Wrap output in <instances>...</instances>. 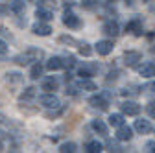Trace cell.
Listing matches in <instances>:
<instances>
[{
    "label": "cell",
    "mask_w": 155,
    "mask_h": 153,
    "mask_svg": "<svg viewBox=\"0 0 155 153\" xmlns=\"http://www.w3.org/2000/svg\"><path fill=\"white\" fill-rule=\"evenodd\" d=\"M39 103L48 107V109H59L61 107V100L57 98L54 92H46L43 96H39Z\"/></svg>",
    "instance_id": "1"
},
{
    "label": "cell",
    "mask_w": 155,
    "mask_h": 153,
    "mask_svg": "<svg viewBox=\"0 0 155 153\" xmlns=\"http://www.w3.org/2000/svg\"><path fill=\"white\" fill-rule=\"evenodd\" d=\"M142 59V54L140 52H137V50H127L126 54H124V63L127 65V67H137V63Z\"/></svg>",
    "instance_id": "2"
},
{
    "label": "cell",
    "mask_w": 155,
    "mask_h": 153,
    "mask_svg": "<svg viewBox=\"0 0 155 153\" xmlns=\"http://www.w3.org/2000/svg\"><path fill=\"white\" fill-rule=\"evenodd\" d=\"M63 24L68 26V28H72V30H76V28L81 26V21H80V17H76L74 13L65 11V15H63Z\"/></svg>",
    "instance_id": "3"
},
{
    "label": "cell",
    "mask_w": 155,
    "mask_h": 153,
    "mask_svg": "<svg viewBox=\"0 0 155 153\" xmlns=\"http://www.w3.org/2000/svg\"><path fill=\"white\" fill-rule=\"evenodd\" d=\"M120 109H122L124 114H127V116H137V114L140 112V105L135 103V102H124L120 105Z\"/></svg>",
    "instance_id": "4"
},
{
    "label": "cell",
    "mask_w": 155,
    "mask_h": 153,
    "mask_svg": "<svg viewBox=\"0 0 155 153\" xmlns=\"http://www.w3.org/2000/svg\"><path fill=\"white\" fill-rule=\"evenodd\" d=\"M126 30L131 31L133 35L140 37V35H142V21H140V18H133V21H129V22L126 24Z\"/></svg>",
    "instance_id": "5"
},
{
    "label": "cell",
    "mask_w": 155,
    "mask_h": 153,
    "mask_svg": "<svg viewBox=\"0 0 155 153\" xmlns=\"http://www.w3.org/2000/svg\"><path fill=\"white\" fill-rule=\"evenodd\" d=\"M89 103H91L94 109H100V111H105V109H107V105H109L107 98H105V96H102V94H98V96H92V98L89 100Z\"/></svg>",
    "instance_id": "6"
},
{
    "label": "cell",
    "mask_w": 155,
    "mask_h": 153,
    "mask_svg": "<svg viewBox=\"0 0 155 153\" xmlns=\"http://www.w3.org/2000/svg\"><path fill=\"white\" fill-rule=\"evenodd\" d=\"M113 48H114V44H113V41H98V44H96V52H98L100 55H109L111 52H113Z\"/></svg>",
    "instance_id": "7"
},
{
    "label": "cell",
    "mask_w": 155,
    "mask_h": 153,
    "mask_svg": "<svg viewBox=\"0 0 155 153\" xmlns=\"http://www.w3.org/2000/svg\"><path fill=\"white\" fill-rule=\"evenodd\" d=\"M31 31H33L35 35H41V37H46V35H50V33H52V28H50V24H45V22H41V21H39L37 24H33Z\"/></svg>",
    "instance_id": "8"
},
{
    "label": "cell",
    "mask_w": 155,
    "mask_h": 153,
    "mask_svg": "<svg viewBox=\"0 0 155 153\" xmlns=\"http://www.w3.org/2000/svg\"><path fill=\"white\" fill-rule=\"evenodd\" d=\"M137 70L142 78H153L155 76V65L153 63H142L140 67H137Z\"/></svg>",
    "instance_id": "9"
},
{
    "label": "cell",
    "mask_w": 155,
    "mask_h": 153,
    "mask_svg": "<svg viewBox=\"0 0 155 153\" xmlns=\"http://www.w3.org/2000/svg\"><path fill=\"white\" fill-rule=\"evenodd\" d=\"M131 137H133V131H131V127H127V125H118V131H116V138L118 140H131Z\"/></svg>",
    "instance_id": "10"
},
{
    "label": "cell",
    "mask_w": 155,
    "mask_h": 153,
    "mask_svg": "<svg viewBox=\"0 0 155 153\" xmlns=\"http://www.w3.org/2000/svg\"><path fill=\"white\" fill-rule=\"evenodd\" d=\"M135 131H137V133H140V135H148V133L151 131V124H150L148 120L140 118V120H137V122H135Z\"/></svg>",
    "instance_id": "11"
},
{
    "label": "cell",
    "mask_w": 155,
    "mask_h": 153,
    "mask_svg": "<svg viewBox=\"0 0 155 153\" xmlns=\"http://www.w3.org/2000/svg\"><path fill=\"white\" fill-rule=\"evenodd\" d=\"M104 33L105 35H111V37H116V35L120 33V28H118V24H116L114 21H107L104 24Z\"/></svg>",
    "instance_id": "12"
},
{
    "label": "cell",
    "mask_w": 155,
    "mask_h": 153,
    "mask_svg": "<svg viewBox=\"0 0 155 153\" xmlns=\"http://www.w3.org/2000/svg\"><path fill=\"white\" fill-rule=\"evenodd\" d=\"M57 87H59V83H57V80L54 78V76H50V78L43 80V90H46V92H54V90H57Z\"/></svg>",
    "instance_id": "13"
},
{
    "label": "cell",
    "mask_w": 155,
    "mask_h": 153,
    "mask_svg": "<svg viewBox=\"0 0 155 153\" xmlns=\"http://www.w3.org/2000/svg\"><path fill=\"white\" fill-rule=\"evenodd\" d=\"M26 55H28L30 61H39V59H43L45 52L39 50V48H28V50H26Z\"/></svg>",
    "instance_id": "14"
},
{
    "label": "cell",
    "mask_w": 155,
    "mask_h": 153,
    "mask_svg": "<svg viewBox=\"0 0 155 153\" xmlns=\"http://www.w3.org/2000/svg\"><path fill=\"white\" fill-rule=\"evenodd\" d=\"M35 87H26L22 92H21V96H18V98H21V102H30V100H33L35 98Z\"/></svg>",
    "instance_id": "15"
},
{
    "label": "cell",
    "mask_w": 155,
    "mask_h": 153,
    "mask_svg": "<svg viewBox=\"0 0 155 153\" xmlns=\"http://www.w3.org/2000/svg\"><path fill=\"white\" fill-rule=\"evenodd\" d=\"M35 17L39 18V21H52V18H54L52 11H50V9H45V8H37Z\"/></svg>",
    "instance_id": "16"
},
{
    "label": "cell",
    "mask_w": 155,
    "mask_h": 153,
    "mask_svg": "<svg viewBox=\"0 0 155 153\" xmlns=\"http://www.w3.org/2000/svg\"><path fill=\"white\" fill-rule=\"evenodd\" d=\"M46 68L48 70H59V68H63V57H52V59H48Z\"/></svg>",
    "instance_id": "17"
},
{
    "label": "cell",
    "mask_w": 155,
    "mask_h": 153,
    "mask_svg": "<svg viewBox=\"0 0 155 153\" xmlns=\"http://www.w3.org/2000/svg\"><path fill=\"white\" fill-rule=\"evenodd\" d=\"M102 148H104V146H102L98 140H91V142L85 146V151H87V153H100Z\"/></svg>",
    "instance_id": "18"
},
{
    "label": "cell",
    "mask_w": 155,
    "mask_h": 153,
    "mask_svg": "<svg viewBox=\"0 0 155 153\" xmlns=\"http://www.w3.org/2000/svg\"><path fill=\"white\" fill-rule=\"evenodd\" d=\"M78 89H81V90H96V83H92L89 78H83L80 83H78Z\"/></svg>",
    "instance_id": "19"
},
{
    "label": "cell",
    "mask_w": 155,
    "mask_h": 153,
    "mask_svg": "<svg viewBox=\"0 0 155 153\" xmlns=\"http://www.w3.org/2000/svg\"><path fill=\"white\" fill-rule=\"evenodd\" d=\"M124 124V116L122 114H118V112H113L111 116H109V125H113V127H118V125H122Z\"/></svg>",
    "instance_id": "20"
},
{
    "label": "cell",
    "mask_w": 155,
    "mask_h": 153,
    "mask_svg": "<svg viewBox=\"0 0 155 153\" xmlns=\"http://www.w3.org/2000/svg\"><path fill=\"white\" fill-rule=\"evenodd\" d=\"M92 129L96 133H100V135H107V125L102 122V120H94L92 122Z\"/></svg>",
    "instance_id": "21"
},
{
    "label": "cell",
    "mask_w": 155,
    "mask_h": 153,
    "mask_svg": "<svg viewBox=\"0 0 155 153\" xmlns=\"http://www.w3.org/2000/svg\"><path fill=\"white\" fill-rule=\"evenodd\" d=\"M41 74H43L41 63H35V65L31 67V70H30V78H31V80H39V78H41Z\"/></svg>",
    "instance_id": "22"
},
{
    "label": "cell",
    "mask_w": 155,
    "mask_h": 153,
    "mask_svg": "<svg viewBox=\"0 0 155 153\" xmlns=\"http://www.w3.org/2000/svg\"><path fill=\"white\" fill-rule=\"evenodd\" d=\"M59 151L61 153H74V151H78V146L74 142H65L59 146Z\"/></svg>",
    "instance_id": "23"
},
{
    "label": "cell",
    "mask_w": 155,
    "mask_h": 153,
    "mask_svg": "<svg viewBox=\"0 0 155 153\" xmlns=\"http://www.w3.org/2000/svg\"><path fill=\"white\" fill-rule=\"evenodd\" d=\"M9 9L15 11V13H22V11H24V2H21V0H13Z\"/></svg>",
    "instance_id": "24"
},
{
    "label": "cell",
    "mask_w": 155,
    "mask_h": 153,
    "mask_svg": "<svg viewBox=\"0 0 155 153\" xmlns=\"http://www.w3.org/2000/svg\"><path fill=\"white\" fill-rule=\"evenodd\" d=\"M80 54L85 55V57H89V55L92 54V50H91V46H89L87 43H81V44H80Z\"/></svg>",
    "instance_id": "25"
},
{
    "label": "cell",
    "mask_w": 155,
    "mask_h": 153,
    "mask_svg": "<svg viewBox=\"0 0 155 153\" xmlns=\"http://www.w3.org/2000/svg\"><path fill=\"white\" fill-rule=\"evenodd\" d=\"M94 74V68H80V78H91V76Z\"/></svg>",
    "instance_id": "26"
},
{
    "label": "cell",
    "mask_w": 155,
    "mask_h": 153,
    "mask_svg": "<svg viewBox=\"0 0 155 153\" xmlns=\"http://www.w3.org/2000/svg\"><path fill=\"white\" fill-rule=\"evenodd\" d=\"M148 112H150L151 118H155V102H150L148 103Z\"/></svg>",
    "instance_id": "27"
},
{
    "label": "cell",
    "mask_w": 155,
    "mask_h": 153,
    "mask_svg": "<svg viewBox=\"0 0 155 153\" xmlns=\"http://www.w3.org/2000/svg\"><path fill=\"white\" fill-rule=\"evenodd\" d=\"M4 54H8V44L0 39V55H4Z\"/></svg>",
    "instance_id": "28"
},
{
    "label": "cell",
    "mask_w": 155,
    "mask_h": 153,
    "mask_svg": "<svg viewBox=\"0 0 155 153\" xmlns=\"http://www.w3.org/2000/svg\"><path fill=\"white\" fill-rule=\"evenodd\" d=\"M59 41H61V43H70V44H76V41L72 39V37H67V35H63V37H59Z\"/></svg>",
    "instance_id": "29"
},
{
    "label": "cell",
    "mask_w": 155,
    "mask_h": 153,
    "mask_svg": "<svg viewBox=\"0 0 155 153\" xmlns=\"http://www.w3.org/2000/svg\"><path fill=\"white\" fill-rule=\"evenodd\" d=\"M92 2H94V0H83V4H81V6H85L87 9H92V8H94Z\"/></svg>",
    "instance_id": "30"
},
{
    "label": "cell",
    "mask_w": 155,
    "mask_h": 153,
    "mask_svg": "<svg viewBox=\"0 0 155 153\" xmlns=\"http://www.w3.org/2000/svg\"><path fill=\"white\" fill-rule=\"evenodd\" d=\"M8 80H13V81H21V74H8Z\"/></svg>",
    "instance_id": "31"
},
{
    "label": "cell",
    "mask_w": 155,
    "mask_h": 153,
    "mask_svg": "<svg viewBox=\"0 0 155 153\" xmlns=\"http://www.w3.org/2000/svg\"><path fill=\"white\" fill-rule=\"evenodd\" d=\"M109 148H111V151H122V148L118 144H113V142H109Z\"/></svg>",
    "instance_id": "32"
},
{
    "label": "cell",
    "mask_w": 155,
    "mask_h": 153,
    "mask_svg": "<svg viewBox=\"0 0 155 153\" xmlns=\"http://www.w3.org/2000/svg\"><path fill=\"white\" fill-rule=\"evenodd\" d=\"M146 149L151 151V153H155V142H148V144H146Z\"/></svg>",
    "instance_id": "33"
},
{
    "label": "cell",
    "mask_w": 155,
    "mask_h": 153,
    "mask_svg": "<svg viewBox=\"0 0 155 153\" xmlns=\"http://www.w3.org/2000/svg\"><path fill=\"white\" fill-rule=\"evenodd\" d=\"M8 11H9V8H8V6H2V4H0V15H6Z\"/></svg>",
    "instance_id": "34"
},
{
    "label": "cell",
    "mask_w": 155,
    "mask_h": 153,
    "mask_svg": "<svg viewBox=\"0 0 155 153\" xmlns=\"http://www.w3.org/2000/svg\"><path fill=\"white\" fill-rule=\"evenodd\" d=\"M0 151H4V144L2 142H0Z\"/></svg>",
    "instance_id": "35"
},
{
    "label": "cell",
    "mask_w": 155,
    "mask_h": 153,
    "mask_svg": "<svg viewBox=\"0 0 155 153\" xmlns=\"http://www.w3.org/2000/svg\"><path fill=\"white\" fill-rule=\"evenodd\" d=\"M126 4H131V0H126Z\"/></svg>",
    "instance_id": "36"
},
{
    "label": "cell",
    "mask_w": 155,
    "mask_h": 153,
    "mask_svg": "<svg viewBox=\"0 0 155 153\" xmlns=\"http://www.w3.org/2000/svg\"><path fill=\"white\" fill-rule=\"evenodd\" d=\"M144 2H148V0H144Z\"/></svg>",
    "instance_id": "37"
}]
</instances>
